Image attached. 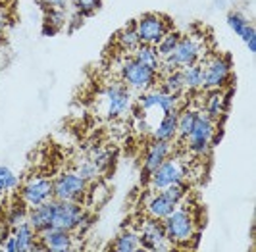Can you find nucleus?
<instances>
[{"instance_id": "24", "label": "nucleus", "mask_w": 256, "mask_h": 252, "mask_svg": "<svg viewBox=\"0 0 256 252\" xmlns=\"http://www.w3.org/2000/svg\"><path fill=\"white\" fill-rule=\"evenodd\" d=\"M162 81H160V88L166 90L170 94H178L181 96L183 90H185V85H183V74L181 70H176V72H168V74H162Z\"/></svg>"}, {"instance_id": "30", "label": "nucleus", "mask_w": 256, "mask_h": 252, "mask_svg": "<svg viewBox=\"0 0 256 252\" xmlns=\"http://www.w3.org/2000/svg\"><path fill=\"white\" fill-rule=\"evenodd\" d=\"M20 185V177L14 174L10 168L0 166V192H10V190L18 189Z\"/></svg>"}, {"instance_id": "9", "label": "nucleus", "mask_w": 256, "mask_h": 252, "mask_svg": "<svg viewBox=\"0 0 256 252\" xmlns=\"http://www.w3.org/2000/svg\"><path fill=\"white\" fill-rule=\"evenodd\" d=\"M142 112L148 118L152 114H170V112H180V96L178 94H170L162 88H148L139 94V104Z\"/></svg>"}, {"instance_id": "13", "label": "nucleus", "mask_w": 256, "mask_h": 252, "mask_svg": "<svg viewBox=\"0 0 256 252\" xmlns=\"http://www.w3.org/2000/svg\"><path fill=\"white\" fill-rule=\"evenodd\" d=\"M204 88L206 90H222L231 79V60L228 56H212L206 60Z\"/></svg>"}, {"instance_id": "36", "label": "nucleus", "mask_w": 256, "mask_h": 252, "mask_svg": "<svg viewBox=\"0 0 256 252\" xmlns=\"http://www.w3.org/2000/svg\"><path fill=\"white\" fill-rule=\"evenodd\" d=\"M46 10H66L70 0H38Z\"/></svg>"}, {"instance_id": "16", "label": "nucleus", "mask_w": 256, "mask_h": 252, "mask_svg": "<svg viewBox=\"0 0 256 252\" xmlns=\"http://www.w3.org/2000/svg\"><path fill=\"white\" fill-rule=\"evenodd\" d=\"M38 242L44 250L50 252H70L76 248V240L74 235L70 231L64 229H56V227H48L44 231H38L37 233Z\"/></svg>"}, {"instance_id": "35", "label": "nucleus", "mask_w": 256, "mask_h": 252, "mask_svg": "<svg viewBox=\"0 0 256 252\" xmlns=\"http://www.w3.org/2000/svg\"><path fill=\"white\" fill-rule=\"evenodd\" d=\"M241 38H243L244 46H246L248 50L254 54V52H256V31H254V27H252V26L246 27V29H244V33L241 35Z\"/></svg>"}, {"instance_id": "20", "label": "nucleus", "mask_w": 256, "mask_h": 252, "mask_svg": "<svg viewBox=\"0 0 256 252\" xmlns=\"http://www.w3.org/2000/svg\"><path fill=\"white\" fill-rule=\"evenodd\" d=\"M183 74V85L187 90H200L204 88V70L200 64H192L181 70Z\"/></svg>"}, {"instance_id": "1", "label": "nucleus", "mask_w": 256, "mask_h": 252, "mask_svg": "<svg viewBox=\"0 0 256 252\" xmlns=\"http://www.w3.org/2000/svg\"><path fill=\"white\" fill-rule=\"evenodd\" d=\"M204 54V42L202 38L196 35H187V37L180 38V44L176 46V50L172 56L160 58V68H158V76L160 72L168 74V72H176V70H183L187 66L198 64Z\"/></svg>"}, {"instance_id": "31", "label": "nucleus", "mask_w": 256, "mask_h": 252, "mask_svg": "<svg viewBox=\"0 0 256 252\" xmlns=\"http://www.w3.org/2000/svg\"><path fill=\"white\" fill-rule=\"evenodd\" d=\"M27 214H29V208H27L24 202L22 204H16V206L10 208V212L6 216V224H8V227H16L20 226V224H26Z\"/></svg>"}, {"instance_id": "18", "label": "nucleus", "mask_w": 256, "mask_h": 252, "mask_svg": "<svg viewBox=\"0 0 256 252\" xmlns=\"http://www.w3.org/2000/svg\"><path fill=\"white\" fill-rule=\"evenodd\" d=\"M178 114L180 112H170L160 118V122L150 131L152 140H168V142H172L178 137Z\"/></svg>"}, {"instance_id": "21", "label": "nucleus", "mask_w": 256, "mask_h": 252, "mask_svg": "<svg viewBox=\"0 0 256 252\" xmlns=\"http://www.w3.org/2000/svg\"><path fill=\"white\" fill-rule=\"evenodd\" d=\"M131 56L137 62L144 64L146 68L154 70V72H158V68H160V54H158L154 44H139L135 50L131 52Z\"/></svg>"}, {"instance_id": "27", "label": "nucleus", "mask_w": 256, "mask_h": 252, "mask_svg": "<svg viewBox=\"0 0 256 252\" xmlns=\"http://www.w3.org/2000/svg\"><path fill=\"white\" fill-rule=\"evenodd\" d=\"M180 38H181V33H178V31H168L166 35L158 40V44H154L158 54H160V58L172 56L174 50H176V46L180 44Z\"/></svg>"}, {"instance_id": "38", "label": "nucleus", "mask_w": 256, "mask_h": 252, "mask_svg": "<svg viewBox=\"0 0 256 252\" xmlns=\"http://www.w3.org/2000/svg\"><path fill=\"white\" fill-rule=\"evenodd\" d=\"M10 235V231H8V227L4 226V224H0V244L6 240V237Z\"/></svg>"}, {"instance_id": "23", "label": "nucleus", "mask_w": 256, "mask_h": 252, "mask_svg": "<svg viewBox=\"0 0 256 252\" xmlns=\"http://www.w3.org/2000/svg\"><path fill=\"white\" fill-rule=\"evenodd\" d=\"M112 248L118 252H137L141 248V239H139V233L133 231V229H126L118 235V239L114 240Z\"/></svg>"}, {"instance_id": "3", "label": "nucleus", "mask_w": 256, "mask_h": 252, "mask_svg": "<svg viewBox=\"0 0 256 252\" xmlns=\"http://www.w3.org/2000/svg\"><path fill=\"white\" fill-rule=\"evenodd\" d=\"M118 77L120 81L131 90L141 94L144 90L152 88L158 83V72H154L150 68H146L144 64L137 62L133 56H126L120 62V70H118Z\"/></svg>"}, {"instance_id": "22", "label": "nucleus", "mask_w": 256, "mask_h": 252, "mask_svg": "<svg viewBox=\"0 0 256 252\" xmlns=\"http://www.w3.org/2000/svg\"><path fill=\"white\" fill-rule=\"evenodd\" d=\"M226 110V98L222 94V90H208L204 98V114L210 120H220L222 114Z\"/></svg>"}, {"instance_id": "25", "label": "nucleus", "mask_w": 256, "mask_h": 252, "mask_svg": "<svg viewBox=\"0 0 256 252\" xmlns=\"http://www.w3.org/2000/svg\"><path fill=\"white\" fill-rule=\"evenodd\" d=\"M118 44H120L122 50H126V52H133L141 44L139 35H137V29H135V22L129 24L128 27H124V29L118 33Z\"/></svg>"}, {"instance_id": "28", "label": "nucleus", "mask_w": 256, "mask_h": 252, "mask_svg": "<svg viewBox=\"0 0 256 252\" xmlns=\"http://www.w3.org/2000/svg\"><path fill=\"white\" fill-rule=\"evenodd\" d=\"M76 172L83 177L87 183H89V181H96L102 170L98 168V164H96V162H92L90 158H87V160H81V162L77 164Z\"/></svg>"}, {"instance_id": "7", "label": "nucleus", "mask_w": 256, "mask_h": 252, "mask_svg": "<svg viewBox=\"0 0 256 252\" xmlns=\"http://www.w3.org/2000/svg\"><path fill=\"white\" fill-rule=\"evenodd\" d=\"M185 176H187L185 164L178 156H170L148 176L146 183L152 190H160L174 187V185H181L185 181Z\"/></svg>"}, {"instance_id": "11", "label": "nucleus", "mask_w": 256, "mask_h": 252, "mask_svg": "<svg viewBox=\"0 0 256 252\" xmlns=\"http://www.w3.org/2000/svg\"><path fill=\"white\" fill-rule=\"evenodd\" d=\"M0 248L6 252H29V250H44L37 242V231L29 226V222L12 227L10 235L0 244Z\"/></svg>"}, {"instance_id": "12", "label": "nucleus", "mask_w": 256, "mask_h": 252, "mask_svg": "<svg viewBox=\"0 0 256 252\" xmlns=\"http://www.w3.org/2000/svg\"><path fill=\"white\" fill-rule=\"evenodd\" d=\"M139 239H141V248H146V250L166 252L174 248L172 242L168 240L160 220H152V218L142 220L139 226Z\"/></svg>"}, {"instance_id": "14", "label": "nucleus", "mask_w": 256, "mask_h": 252, "mask_svg": "<svg viewBox=\"0 0 256 252\" xmlns=\"http://www.w3.org/2000/svg\"><path fill=\"white\" fill-rule=\"evenodd\" d=\"M52 196V179L44 176H35L27 179L22 187V202L27 208H35L38 204L48 202Z\"/></svg>"}, {"instance_id": "19", "label": "nucleus", "mask_w": 256, "mask_h": 252, "mask_svg": "<svg viewBox=\"0 0 256 252\" xmlns=\"http://www.w3.org/2000/svg\"><path fill=\"white\" fill-rule=\"evenodd\" d=\"M27 222H29V226L33 227L37 233L48 229L52 224V198L48 202H44V204H38L35 208H29Z\"/></svg>"}, {"instance_id": "8", "label": "nucleus", "mask_w": 256, "mask_h": 252, "mask_svg": "<svg viewBox=\"0 0 256 252\" xmlns=\"http://www.w3.org/2000/svg\"><path fill=\"white\" fill-rule=\"evenodd\" d=\"M214 137H216V124H214V120H210L206 114L198 112L191 133L185 137V142H187V148L191 150V154L204 156L206 152L210 150V144L214 142Z\"/></svg>"}, {"instance_id": "2", "label": "nucleus", "mask_w": 256, "mask_h": 252, "mask_svg": "<svg viewBox=\"0 0 256 252\" xmlns=\"http://www.w3.org/2000/svg\"><path fill=\"white\" fill-rule=\"evenodd\" d=\"M98 112L104 120H120L131 112V90L122 81L108 83L98 94Z\"/></svg>"}, {"instance_id": "32", "label": "nucleus", "mask_w": 256, "mask_h": 252, "mask_svg": "<svg viewBox=\"0 0 256 252\" xmlns=\"http://www.w3.org/2000/svg\"><path fill=\"white\" fill-rule=\"evenodd\" d=\"M228 26H230V29L235 33V35H243L244 29L250 26V22H248V18L244 16V14L241 12H230L228 14Z\"/></svg>"}, {"instance_id": "15", "label": "nucleus", "mask_w": 256, "mask_h": 252, "mask_svg": "<svg viewBox=\"0 0 256 252\" xmlns=\"http://www.w3.org/2000/svg\"><path fill=\"white\" fill-rule=\"evenodd\" d=\"M135 29H137L141 44H158V40L170 31V26L162 16L144 14L141 20L135 22Z\"/></svg>"}, {"instance_id": "37", "label": "nucleus", "mask_w": 256, "mask_h": 252, "mask_svg": "<svg viewBox=\"0 0 256 252\" xmlns=\"http://www.w3.org/2000/svg\"><path fill=\"white\" fill-rule=\"evenodd\" d=\"M6 27H8V12L0 6V35L6 31Z\"/></svg>"}, {"instance_id": "4", "label": "nucleus", "mask_w": 256, "mask_h": 252, "mask_svg": "<svg viewBox=\"0 0 256 252\" xmlns=\"http://www.w3.org/2000/svg\"><path fill=\"white\" fill-rule=\"evenodd\" d=\"M185 196V185H174V187H168V189L152 190L150 194H146L144 198V214L146 218H152V220H164L166 216H170Z\"/></svg>"}, {"instance_id": "6", "label": "nucleus", "mask_w": 256, "mask_h": 252, "mask_svg": "<svg viewBox=\"0 0 256 252\" xmlns=\"http://www.w3.org/2000/svg\"><path fill=\"white\" fill-rule=\"evenodd\" d=\"M89 226V216L83 212L79 202L56 200L52 198V224L50 227L64 229L74 233L77 229H85Z\"/></svg>"}, {"instance_id": "5", "label": "nucleus", "mask_w": 256, "mask_h": 252, "mask_svg": "<svg viewBox=\"0 0 256 252\" xmlns=\"http://www.w3.org/2000/svg\"><path fill=\"white\" fill-rule=\"evenodd\" d=\"M162 227L166 231V237L172 244H189L196 235V226L191 210L185 206H178L170 216L162 220Z\"/></svg>"}, {"instance_id": "29", "label": "nucleus", "mask_w": 256, "mask_h": 252, "mask_svg": "<svg viewBox=\"0 0 256 252\" xmlns=\"http://www.w3.org/2000/svg\"><path fill=\"white\" fill-rule=\"evenodd\" d=\"M133 127H135V131L139 135H150V131L154 127L150 124V118L142 112L139 106H135V110H133Z\"/></svg>"}, {"instance_id": "17", "label": "nucleus", "mask_w": 256, "mask_h": 252, "mask_svg": "<svg viewBox=\"0 0 256 252\" xmlns=\"http://www.w3.org/2000/svg\"><path fill=\"white\" fill-rule=\"evenodd\" d=\"M172 154H174L172 142H168V140H152L148 144L146 152H144V160H142V181H146L154 170L162 164L166 158H170Z\"/></svg>"}, {"instance_id": "34", "label": "nucleus", "mask_w": 256, "mask_h": 252, "mask_svg": "<svg viewBox=\"0 0 256 252\" xmlns=\"http://www.w3.org/2000/svg\"><path fill=\"white\" fill-rule=\"evenodd\" d=\"M66 20H68L66 10H48V16H46L48 33H54L56 29H62V26L66 24Z\"/></svg>"}, {"instance_id": "10", "label": "nucleus", "mask_w": 256, "mask_h": 252, "mask_svg": "<svg viewBox=\"0 0 256 252\" xmlns=\"http://www.w3.org/2000/svg\"><path fill=\"white\" fill-rule=\"evenodd\" d=\"M87 192V181L77 172H64L52 181V196L56 200L79 202Z\"/></svg>"}, {"instance_id": "26", "label": "nucleus", "mask_w": 256, "mask_h": 252, "mask_svg": "<svg viewBox=\"0 0 256 252\" xmlns=\"http://www.w3.org/2000/svg\"><path fill=\"white\" fill-rule=\"evenodd\" d=\"M198 112L200 110H183L178 114V137H180V140H185V137L191 133Z\"/></svg>"}, {"instance_id": "33", "label": "nucleus", "mask_w": 256, "mask_h": 252, "mask_svg": "<svg viewBox=\"0 0 256 252\" xmlns=\"http://www.w3.org/2000/svg\"><path fill=\"white\" fill-rule=\"evenodd\" d=\"M74 4V8L77 10L79 16L87 18V16H92L100 8V0H70Z\"/></svg>"}]
</instances>
